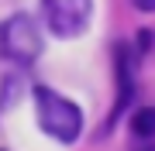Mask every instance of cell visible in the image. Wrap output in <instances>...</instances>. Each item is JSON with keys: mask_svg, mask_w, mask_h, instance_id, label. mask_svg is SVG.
Returning <instances> with one entry per match:
<instances>
[{"mask_svg": "<svg viewBox=\"0 0 155 151\" xmlns=\"http://www.w3.org/2000/svg\"><path fill=\"white\" fill-rule=\"evenodd\" d=\"M35 106H38V124L48 137H55L59 144H72L83 134V110L72 100L59 96L52 86H35Z\"/></svg>", "mask_w": 155, "mask_h": 151, "instance_id": "6da1fadb", "label": "cell"}, {"mask_svg": "<svg viewBox=\"0 0 155 151\" xmlns=\"http://www.w3.org/2000/svg\"><path fill=\"white\" fill-rule=\"evenodd\" d=\"M41 55V31L31 14H14L0 24V58L14 65H31Z\"/></svg>", "mask_w": 155, "mask_h": 151, "instance_id": "7a4b0ae2", "label": "cell"}, {"mask_svg": "<svg viewBox=\"0 0 155 151\" xmlns=\"http://www.w3.org/2000/svg\"><path fill=\"white\" fill-rule=\"evenodd\" d=\"M45 7V24L59 38H79L90 24L93 0H41Z\"/></svg>", "mask_w": 155, "mask_h": 151, "instance_id": "3957f363", "label": "cell"}, {"mask_svg": "<svg viewBox=\"0 0 155 151\" xmlns=\"http://www.w3.org/2000/svg\"><path fill=\"white\" fill-rule=\"evenodd\" d=\"M114 55H117V100H114L110 124L121 117V110L131 103V96H134V58H131V48L117 45V48H114Z\"/></svg>", "mask_w": 155, "mask_h": 151, "instance_id": "277c9868", "label": "cell"}, {"mask_svg": "<svg viewBox=\"0 0 155 151\" xmlns=\"http://www.w3.org/2000/svg\"><path fill=\"white\" fill-rule=\"evenodd\" d=\"M131 134L138 141H152L155 137V106H141L131 113Z\"/></svg>", "mask_w": 155, "mask_h": 151, "instance_id": "5b68a950", "label": "cell"}, {"mask_svg": "<svg viewBox=\"0 0 155 151\" xmlns=\"http://www.w3.org/2000/svg\"><path fill=\"white\" fill-rule=\"evenodd\" d=\"M152 45H155V34H152V28H141V31H138V52L145 55V52H148Z\"/></svg>", "mask_w": 155, "mask_h": 151, "instance_id": "8992f818", "label": "cell"}, {"mask_svg": "<svg viewBox=\"0 0 155 151\" xmlns=\"http://www.w3.org/2000/svg\"><path fill=\"white\" fill-rule=\"evenodd\" d=\"M134 7L138 11H155V0H134Z\"/></svg>", "mask_w": 155, "mask_h": 151, "instance_id": "52a82bcc", "label": "cell"}]
</instances>
